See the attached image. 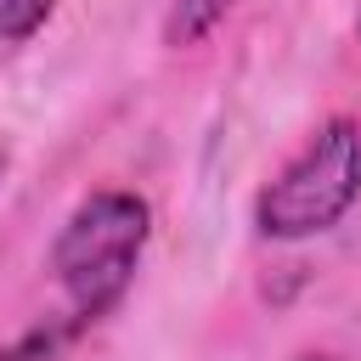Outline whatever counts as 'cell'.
Instances as JSON below:
<instances>
[{
	"instance_id": "obj_1",
	"label": "cell",
	"mask_w": 361,
	"mask_h": 361,
	"mask_svg": "<svg viewBox=\"0 0 361 361\" xmlns=\"http://www.w3.org/2000/svg\"><path fill=\"white\" fill-rule=\"evenodd\" d=\"M147 237H152L147 197L118 192V186L90 192L62 220V231L51 243V271H56V282H62L79 327H90L96 316H107L124 299V288H130V276L141 265Z\"/></svg>"
},
{
	"instance_id": "obj_2",
	"label": "cell",
	"mask_w": 361,
	"mask_h": 361,
	"mask_svg": "<svg viewBox=\"0 0 361 361\" xmlns=\"http://www.w3.org/2000/svg\"><path fill=\"white\" fill-rule=\"evenodd\" d=\"M361 197V124L327 118L254 197V226L276 243L316 237L338 226Z\"/></svg>"
},
{
	"instance_id": "obj_3",
	"label": "cell",
	"mask_w": 361,
	"mask_h": 361,
	"mask_svg": "<svg viewBox=\"0 0 361 361\" xmlns=\"http://www.w3.org/2000/svg\"><path fill=\"white\" fill-rule=\"evenodd\" d=\"M231 6H237V0H169V11H164V45L186 51V45L209 39V34L226 23Z\"/></svg>"
},
{
	"instance_id": "obj_4",
	"label": "cell",
	"mask_w": 361,
	"mask_h": 361,
	"mask_svg": "<svg viewBox=\"0 0 361 361\" xmlns=\"http://www.w3.org/2000/svg\"><path fill=\"white\" fill-rule=\"evenodd\" d=\"M62 0H0V45H28Z\"/></svg>"
},
{
	"instance_id": "obj_5",
	"label": "cell",
	"mask_w": 361,
	"mask_h": 361,
	"mask_svg": "<svg viewBox=\"0 0 361 361\" xmlns=\"http://www.w3.org/2000/svg\"><path fill=\"white\" fill-rule=\"evenodd\" d=\"M79 333V322H68V327H39V333H23V338H11V344H0V361H56L62 355V344Z\"/></svg>"
},
{
	"instance_id": "obj_6",
	"label": "cell",
	"mask_w": 361,
	"mask_h": 361,
	"mask_svg": "<svg viewBox=\"0 0 361 361\" xmlns=\"http://www.w3.org/2000/svg\"><path fill=\"white\" fill-rule=\"evenodd\" d=\"M299 361H333V355H299Z\"/></svg>"
}]
</instances>
